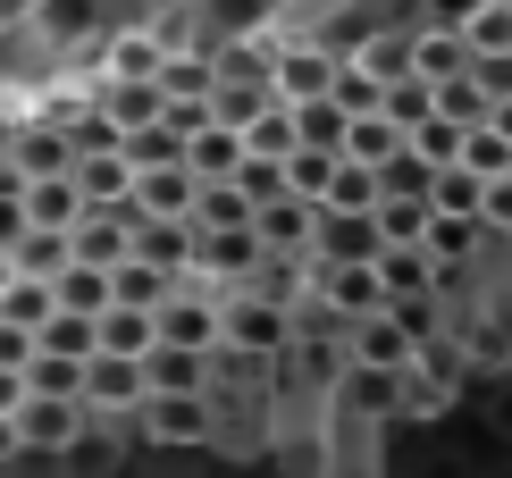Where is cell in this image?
<instances>
[{"label": "cell", "instance_id": "6da1fadb", "mask_svg": "<svg viewBox=\"0 0 512 478\" xmlns=\"http://www.w3.org/2000/svg\"><path fill=\"white\" fill-rule=\"evenodd\" d=\"M135 437H143V445H160V453H210V445H219V411H210V386H185V395L152 386V395L135 403Z\"/></svg>", "mask_w": 512, "mask_h": 478}, {"label": "cell", "instance_id": "7a4b0ae2", "mask_svg": "<svg viewBox=\"0 0 512 478\" xmlns=\"http://www.w3.org/2000/svg\"><path fill=\"white\" fill-rule=\"evenodd\" d=\"M336 68H345V51L319 34H286L277 26V51H269V93L286 101V110H303V101H328Z\"/></svg>", "mask_w": 512, "mask_h": 478}, {"label": "cell", "instance_id": "3957f363", "mask_svg": "<svg viewBox=\"0 0 512 478\" xmlns=\"http://www.w3.org/2000/svg\"><path fill=\"white\" fill-rule=\"evenodd\" d=\"M319 411H336V420H353V428H370V437H378V428L403 420V369H353L345 361V378L328 386V403H319Z\"/></svg>", "mask_w": 512, "mask_h": 478}, {"label": "cell", "instance_id": "277c9868", "mask_svg": "<svg viewBox=\"0 0 512 478\" xmlns=\"http://www.w3.org/2000/svg\"><path fill=\"white\" fill-rule=\"evenodd\" d=\"M294 344L286 311L261 294H219V353H244V361H277Z\"/></svg>", "mask_w": 512, "mask_h": 478}, {"label": "cell", "instance_id": "5b68a950", "mask_svg": "<svg viewBox=\"0 0 512 478\" xmlns=\"http://www.w3.org/2000/svg\"><path fill=\"white\" fill-rule=\"evenodd\" d=\"M152 344H177V353H219V294L210 286H168V302L152 311Z\"/></svg>", "mask_w": 512, "mask_h": 478}, {"label": "cell", "instance_id": "8992f818", "mask_svg": "<svg viewBox=\"0 0 512 478\" xmlns=\"http://www.w3.org/2000/svg\"><path fill=\"white\" fill-rule=\"evenodd\" d=\"M252 260H261V244H252V227H194V260H185V277L210 294H236L252 277Z\"/></svg>", "mask_w": 512, "mask_h": 478}, {"label": "cell", "instance_id": "52a82bcc", "mask_svg": "<svg viewBox=\"0 0 512 478\" xmlns=\"http://www.w3.org/2000/svg\"><path fill=\"white\" fill-rule=\"evenodd\" d=\"M336 344H345V361H353V369H403V361L420 353L412 319H403L395 302H387V311H361V319H345V336H336Z\"/></svg>", "mask_w": 512, "mask_h": 478}, {"label": "cell", "instance_id": "ba28073f", "mask_svg": "<svg viewBox=\"0 0 512 478\" xmlns=\"http://www.w3.org/2000/svg\"><path fill=\"white\" fill-rule=\"evenodd\" d=\"M9 428H17V453H42V462H59L76 437H84V403H59V395H26L9 411Z\"/></svg>", "mask_w": 512, "mask_h": 478}, {"label": "cell", "instance_id": "9c48e42d", "mask_svg": "<svg viewBox=\"0 0 512 478\" xmlns=\"http://www.w3.org/2000/svg\"><path fill=\"white\" fill-rule=\"evenodd\" d=\"M143 395H152V386H143V361H126V353L84 361V420H135Z\"/></svg>", "mask_w": 512, "mask_h": 478}, {"label": "cell", "instance_id": "30bf717a", "mask_svg": "<svg viewBox=\"0 0 512 478\" xmlns=\"http://www.w3.org/2000/svg\"><path fill=\"white\" fill-rule=\"evenodd\" d=\"M26 34L59 59V68H68L84 42H101V9H93V0H34V26H26Z\"/></svg>", "mask_w": 512, "mask_h": 478}, {"label": "cell", "instance_id": "8fae6325", "mask_svg": "<svg viewBox=\"0 0 512 478\" xmlns=\"http://www.w3.org/2000/svg\"><path fill=\"white\" fill-rule=\"evenodd\" d=\"M126 260H143V269H160V277H185V260H194V219H135V210H126Z\"/></svg>", "mask_w": 512, "mask_h": 478}, {"label": "cell", "instance_id": "7c38bea8", "mask_svg": "<svg viewBox=\"0 0 512 478\" xmlns=\"http://www.w3.org/2000/svg\"><path fill=\"white\" fill-rule=\"evenodd\" d=\"M194 193L202 177L185 160H168V168H135V193H126V210L135 219H194Z\"/></svg>", "mask_w": 512, "mask_h": 478}, {"label": "cell", "instance_id": "4fadbf2b", "mask_svg": "<svg viewBox=\"0 0 512 478\" xmlns=\"http://www.w3.org/2000/svg\"><path fill=\"white\" fill-rule=\"evenodd\" d=\"M160 59H168V42H160L152 26H101V68H93V76H110V84H152Z\"/></svg>", "mask_w": 512, "mask_h": 478}, {"label": "cell", "instance_id": "5bb4252c", "mask_svg": "<svg viewBox=\"0 0 512 478\" xmlns=\"http://www.w3.org/2000/svg\"><path fill=\"white\" fill-rule=\"evenodd\" d=\"M311 294L328 302L336 319L387 311V294H378V269H370V260H319V269H311Z\"/></svg>", "mask_w": 512, "mask_h": 478}, {"label": "cell", "instance_id": "9a60e30c", "mask_svg": "<svg viewBox=\"0 0 512 478\" xmlns=\"http://www.w3.org/2000/svg\"><path fill=\"white\" fill-rule=\"evenodd\" d=\"M311 227H319V202H303V193L252 202V244L261 252H311Z\"/></svg>", "mask_w": 512, "mask_h": 478}, {"label": "cell", "instance_id": "2e32d148", "mask_svg": "<svg viewBox=\"0 0 512 478\" xmlns=\"http://www.w3.org/2000/svg\"><path fill=\"white\" fill-rule=\"evenodd\" d=\"M68 185H76L84 210H126L135 168H126V151H84V160H68Z\"/></svg>", "mask_w": 512, "mask_h": 478}, {"label": "cell", "instance_id": "e0dca14e", "mask_svg": "<svg viewBox=\"0 0 512 478\" xmlns=\"http://www.w3.org/2000/svg\"><path fill=\"white\" fill-rule=\"evenodd\" d=\"M370 269H378V294H387V302H429L437 294V260L420 244H378Z\"/></svg>", "mask_w": 512, "mask_h": 478}, {"label": "cell", "instance_id": "ac0fdd59", "mask_svg": "<svg viewBox=\"0 0 512 478\" xmlns=\"http://www.w3.org/2000/svg\"><path fill=\"white\" fill-rule=\"evenodd\" d=\"M0 160H9L26 185H34V177H68V135H59V126H42V118H17V135H9Z\"/></svg>", "mask_w": 512, "mask_h": 478}, {"label": "cell", "instance_id": "d6986e66", "mask_svg": "<svg viewBox=\"0 0 512 478\" xmlns=\"http://www.w3.org/2000/svg\"><path fill=\"white\" fill-rule=\"evenodd\" d=\"M68 260L76 269H118L126 260V210H84L68 227Z\"/></svg>", "mask_w": 512, "mask_h": 478}, {"label": "cell", "instance_id": "ffe728a7", "mask_svg": "<svg viewBox=\"0 0 512 478\" xmlns=\"http://www.w3.org/2000/svg\"><path fill=\"white\" fill-rule=\"evenodd\" d=\"M462 68H471V51H462L454 26H412V76L429 84V93H437V84H454Z\"/></svg>", "mask_w": 512, "mask_h": 478}, {"label": "cell", "instance_id": "44dd1931", "mask_svg": "<svg viewBox=\"0 0 512 478\" xmlns=\"http://www.w3.org/2000/svg\"><path fill=\"white\" fill-rule=\"evenodd\" d=\"M93 110L118 126V135H135V126H152L168 101H160V84H110V76H93Z\"/></svg>", "mask_w": 512, "mask_h": 478}, {"label": "cell", "instance_id": "7402d4cb", "mask_svg": "<svg viewBox=\"0 0 512 478\" xmlns=\"http://www.w3.org/2000/svg\"><path fill=\"white\" fill-rule=\"evenodd\" d=\"M319 210H328V219H370V210H378V168L336 160L328 185H319Z\"/></svg>", "mask_w": 512, "mask_h": 478}, {"label": "cell", "instance_id": "603a6c76", "mask_svg": "<svg viewBox=\"0 0 512 478\" xmlns=\"http://www.w3.org/2000/svg\"><path fill=\"white\" fill-rule=\"evenodd\" d=\"M185 168H194L202 185H219V177H236V160H244V135H227V126H194L185 135V151H177Z\"/></svg>", "mask_w": 512, "mask_h": 478}, {"label": "cell", "instance_id": "cb8c5ba5", "mask_svg": "<svg viewBox=\"0 0 512 478\" xmlns=\"http://www.w3.org/2000/svg\"><path fill=\"white\" fill-rule=\"evenodd\" d=\"M403 151V135L378 110H361V118H345V143H336V160H353V168H387Z\"/></svg>", "mask_w": 512, "mask_h": 478}, {"label": "cell", "instance_id": "d4e9b609", "mask_svg": "<svg viewBox=\"0 0 512 478\" xmlns=\"http://www.w3.org/2000/svg\"><path fill=\"white\" fill-rule=\"evenodd\" d=\"M17 202H26V227H51V235H68V227L84 219V202H76V185H68V177H34Z\"/></svg>", "mask_w": 512, "mask_h": 478}, {"label": "cell", "instance_id": "484cf974", "mask_svg": "<svg viewBox=\"0 0 512 478\" xmlns=\"http://www.w3.org/2000/svg\"><path fill=\"white\" fill-rule=\"evenodd\" d=\"M93 353H126V361H143L152 353V311H93Z\"/></svg>", "mask_w": 512, "mask_h": 478}, {"label": "cell", "instance_id": "4316f807", "mask_svg": "<svg viewBox=\"0 0 512 478\" xmlns=\"http://www.w3.org/2000/svg\"><path fill=\"white\" fill-rule=\"evenodd\" d=\"M479 219H454V210H429V235H420V252H429L437 260V269H462V260H471L479 252Z\"/></svg>", "mask_w": 512, "mask_h": 478}, {"label": "cell", "instance_id": "83f0119b", "mask_svg": "<svg viewBox=\"0 0 512 478\" xmlns=\"http://www.w3.org/2000/svg\"><path fill=\"white\" fill-rule=\"evenodd\" d=\"M168 286H185V277H160V269H143V260H118L110 269V302L118 311H160Z\"/></svg>", "mask_w": 512, "mask_h": 478}, {"label": "cell", "instance_id": "f1b7e54d", "mask_svg": "<svg viewBox=\"0 0 512 478\" xmlns=\"http://www.w3.org/2000/svg\"><path fill=\"white\" fill-rule=\"evenodd\" d=\"M462 51H512V0H471V9L454 17Z\"/></svg>", "mask_w": 512, "mask_h": 478}, {"label": "cell", "instance_id": "f546056e", "mask_svg": "<svg viewBox=\"0 0 512 478\" xmlns=\"http://www.w3.org/2000/svg\"><path fill=\"white\" fill-rule=\"evenodd\" d=\"M143 386H168V395H185V386H210V353L152 344V353H143Z\"/></svg>", "mask_w": 512, "mask_h": 478}, {"label": "cell", "instance_id": "4dcf8cb0", "mask_svg": "<svg viewBox=\"0 0 512 478\" xmlns=\"http://www.w3.org/2000/svg\"><path fill=\"white\" fill-rule=\"evenodd\" d=\"M370 235H378V244H420V235H429V202H412V193H378Z\"/></svg>", "mask_w": 512, "mask_h": 478}, {"label": "cell", "instance_id": "1f68e13d", "mask_svg": "<svg viewBox=\"0 0 512 478\" xmlns=\"http://www.w3.org/2000/svg\"><path fill=\"white\" fill-rule=\"evenodd\" d=\"M59 302H51V277H9V286H0V319H9V328H42V319H51Z\"/></svg>", "mask_w": 512, "mask_h": 478}, {"label": "cell", "instance_id": "d6a6232c", "mask_svg": "<svg viewBox=\"0 0 512 478\" xmlns=\"http://www.w3.org/2000/svg\"><path fill=\"white\" fill-rule=\"evenodd\" d=\"M51 302H59V311H84V319L110 311V269H76V260H68V269L51 277Z\"/></svg>", "mask_w": 512, "mask_h": 478}, {"label": "cell", "instance_id": "836d02e7", "mask_svg": "<svg viewBox=\"0 0 512 478\" xmlns=\"http://www.w3.org/2000/svg\"><path fill=\"white\" fill-rule=\"evenodd\" d=\"M353 68H361V76H378V84L412 76V26H395V34H370V42L353 51Z\"/></svg>", "mask_w": 512, "mask_h": 478}, {"label": "cell", "instance_id": "e575fe53", "mask_svg": "<svg viewBox=\"0 0 512 478\" xmlns=\"http://www.w3.org/2000/svg\"><path fill=\"white\" fill-rule=\"evenodd\" d=\"M9 269H17V277H59V269H68V235L26 227V235L9 244Z\"/></svg>", "mask_w": 512, "mask_h": 478}, {"label": "cell", "instance_id": "d590c367", "mask_svg": "<svg viewBox=\"0 0 512 478\" xmlns=\"http://www.w3.org/2000/svg\"><path fill=\"white\" fill-rule=\"evenodd\" d=\"M34 353H59V361H93V319L84 311H51L34 328Z\"/></svg>", "mask_w": 512, "mask_h": 478}, {"label": "cell", "instance_id": "8d00e7d4", "mask_svg": "<svg viewBox=\"0 0 512 478\" xmlns=\"http://www.w3.org/2000/svg\"><path fill=\"white\" fill-rule=\"evenodd\" d=\"M152 84H160V101H202L210 93V51H168Z\"/></svg>", "mask_w": 512, "mask_h": 478}, {"label": "cell", "instance_id": "74e56055", "mask_svg": "<svg viewBox=\"0 0 512 478\" xmlns=\"http://www.w3.org/2000/svg\"><path fill=\"white\" fill-rule=\"evenodd\" d=\"M429 101H437V93H429L420 76H395V84H378V118H387L395 135H412V126L429 118Z\"/></svg>", "mask_w": 512, "mask_h": 478}, {"label": "cell", "instance_id": "f35d334b", "mask_svg": "<svg viewBox=\"0 0 512 478\" xmlns=\"http://www.w3.org/2000/svg\"><path fill=\"white\" fill-rule=\"evenodd\" d=\"M286 151H294V110L269 101V110L244 126V160H286Z\"/></svg>", "mask_w": 512, "mask_h": 478}, {"label": "cell", "instance_id": "ab89813d", "mask_svg": "<svg viewBox=\"0 0 512 478\" xmlns=\"http://www.w3.org/2000/svg\"><path fill=\"white\" fill-rule=\"evenodd\" d=\"M118 151H126V168H168L185 151V135L168 118H152V126H135V135H118Z\"/></svg>", "mask_w": 512, "mask_h": 478}, {"label": "cell", "instance_id": "60d3db41", "mask_svg": "<svg viewBox=\"0 0 512 478\" xmlns=\"http://www.w3.org/2000/svg\"><path fill=\"white\" fill-rule=\"evenodd\" d=\"M26 395H59V403H84V361L34 353V361H26Z\"/></svg>", "mask_w": 512, "mask_h": 478}, {"label": "cell", "instance_id": "b9f144b4", "mask_svg": "<svg viewBox=\"0 0 512 478\" xmlns=\"http://www.w3.org/2000/svg\"><path fill=\"white\" fill-rule=\"evenodd\" d=\"M471 177H512V143L496 135V126H462V151H454Z\"/></svg>", "mask_w": 512, "mask_h": 478}, {"label": "cell", "instance_id": "7bdbcfd3", "mask_svg": "<svg viewBox=\"0 0 512 478\" xmlns=\"http://www.w3.org/2000/svg\"><path fill=\"white\" fill-rule=\"evenodd\" d=\"M479 185L487 177H471V168H437V177H429V210H454V219H479Z\"/></svg>", "mask_w": 512, "mask_h": 478}, {"label": "cell", "instance_id": "ee69618b", "mask_svg": "<svg viewBox=\"0 0 512 478\" xmlns=\"http://www.w3.org/2000/svg\"><path fill=\"white\" fill-rule=\"evenodd\" d=\"M429 110H437L445 126H487V110H496V101H487L471 76H454V84H437V101H429Z\"/></svg>", "mask_w": 512, "mask_h": 478}, {"label": "cell", "instance_id": "f6af8a7d", "mask_svg": "<svg viewBox=\"0 0 512 478\" xmlns=\"http://www.w3.org/2000/svg\"><path fill=\"white\" fill-rule=\"evenodd\" d=\"M194 227H252V202L219 177V185H202V193H194Z\"/></svg>", "mask_w": 512, "mask_h": 478}, {"label": "cell", "instance_id": "bcb514c9", "mask_svg": "<svg viewBox=\"0 0 512 478\" xmlns=\"http://www.w3.org/2000/svg\"><path fill=\"white\" fill-rule=\"evenodd\" d=\"M294 143L336 151V143H345V110H336V101H303V110H294Z\"/></svg>", "mask_w": 512, "mask_h": 478}, {"label": "cell", "instance_id": "7dc6e473", "mask_svg": "<svg viewBox=\"0 0 512 478\" xmlns=\"http://www.w3.org/2000/svg\"><path fill=\"white\" fill-rule=\"evenodd\" d=\"M429 177H437L429 160H412V151H395V160L378 168V193H412V202H429Z\"/></svg>", "mask_w": 512, "mask_h": 478}, {"label": "cell", "instance_id": "c3c4849f", "mask_svg": "<svg viewBox=\"0 0 512 478\" xmlns=\"http://www.w3.org/2000/svg\"><path fill=\"white\" fill-rule=\"evenodd\" d=\"M328 101H336V110H345V118H361V110H378V76H361L353 59H345V68H336V84H328Z\"/></svg>", "mask_w": 512, "mask_h": 478}, {"label": "cell", "instance_id": "681fc988", "mask_svg": "<svg viewBox=\"0 0 512 478\" xmlns=\"http://www.w3.org/2000/svg\"><path fill=\"white\" fill-rule=\"evenodd\" d=\"M462 76H471L487 101H512V51H471V68H462Z\"/></svg>", "mask_w": 512, "mask_h": 478}, {"label": "cell", "instance_id": "f907efd6", "mask_svg": "<svg viewBox=\"0 0 512 478\" xmlns=\"http://www.w3.org/2000/svg\"><path fill=\"white\" fill-rule=\"evenodd\" d=\"M487 437H496V445H512V369H487Z\"/></svg>", "mask_w": 512, "mask_h": 478}, {"label": "cell", "instance_id": "816d5d0a", "mask_svg": "<svg viewBox=\"0 0 512 478\" xmlns=\"http://www.w3.org/2000/svg\"><path fill=\"white\" fill-rule=\"evenodd\" d=\"M479 227L512 235V177H487V185H479Z\"/></svg>", "mask_w": 512, "mask_h": 478}, {"label": "cell", "instance_id": "f5cc1de1", "mask_svg": "<svg viewBox=\"0 0 512 478\" xmlns=\"http://www.w3.org/2000/svg\"><path fill=\"white\" fill-rule=\"evenodd\" d=\"M34 361V336L26 328H9V319H0V369H26Z\"/></svg>", "mask_w": 512, "mask_h": 478}, {"label": "cell", "instance_id": "db71d44e", "mask_svg": "<svg viewBox=\"0 0 512 478\" xmlns=\"http://www.w3.org/2000/svg\"><path fill=\"white\" fill-rule=\"evenodd\" d=\"M17 235H26V202H17V193H0V252H9Z\"/></svg>", "mask_w": 512, "mask_h": 478}, {"label": "cell", "instance_id": "11a10c76", "mask_svg": "<svg viewBox=\"0 0 512 478\" xmlns=\"http://www.w3.org/2000/svg\"><path fill=\"white\" fill-rule=\"evenodd\" d=\"M17 403H26V369H0V420H9Z\"/></svg>", "mask_w": 512, "mask_h": 478}, {"label": "cell", "instance_id": "9f6ffc18", "mask_svg": "<svg viewBox=\"0 0 512 478\" xmlns=\"http://www.w3.org/2000/svg\"><path fill=\"white\" fill-rule=\"evenodd\" d=\"M17 26H34V0H0V34H17Z\"/></svg>", "mask_w": 512, "mask_h": 478}, {"label": "cell", "instance_id": "6f0895ef", "mask_svg": "<svg viewBox=\"0 0 512 478\" xmlns=\"http://www.w3.org/2000/svg\"><path fill=\"white\" fill-rule=\"evenodd\" d=\"M420 478H471L462 462H445V453H429V462H420Z\"/></svg>", "mask_w": 512, "mask_h": 478}, {"label": "cell", "instance_id": "680465c9", "mask_svg": "<svg viewBox=\"0 0 512 478\" xmlns=\"http://www.w3.org/2000/svg\"><path fill=\"white\" fill-rule=\"evenodd\" d=\"M487 126H496V135L512 143V101H496V110H487Z\"/></svg>", "mask_w": 512, "mask_h": 478}, {"label": "cell", "instance_id": "91938a15", "mask_svg": "<svg viewBox=\"0 0 512 478\" xmlns=\"http://www.w3.org/2000/svg\"><path fill=\"white\" fill-rule=\"evenodd\" d=\"M9 462H17V428L0 420V470H9Z\"/></svg>", "mask_w": 512, "mask_h": 478}, {"label": "cell", "instance_id": "94428289", "mask_svg": "<svg viewBox=\"0 0 512 478\" xmlns=\"http://www.w3.org/2000/svg\"><path fill=\"white\" fill-rule=\"evenodd\" d=\"M9 135H17V110H9V101H0V151H9Z\"/></svg>", "mask_w": 512, "mask_h": 478}, {"label": "cell", "instance_id": "6125c7cd", "mask_svg": "<svg viewBox=\"0 0 512 478\" xmlns=\"http://www.w3.org/2000/svg\"><path fill=\"white\" fill-rule=\"evenodd\" d=\"M9 277H17V269H9V252H0V286H9Z\"/></svg>", "mask_w": 512, "mask_h": 478}]
</instances>
